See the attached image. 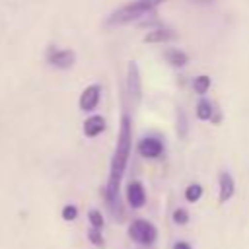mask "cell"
Masks as SVG:
<instances>
[{"instance_id":"20","label":"cell","mask_w":249,"mask_h":249,"mask_svg":"<svg viewBox=\"0 0 249 249\" xmlns=\"http://www.w3.org/2000/svg\"><path fill=\"white\" fill-rule=\"evenodd\" d=\"M101 230H95V228H91L89 231H88V237L91 239V243L93 245H101L103 243V237H101V233H99Z\"/></svg>"},{"instance_id":"2","label":"cell","mask_w":249,"mask_h":249,"mask_svg":"<svg viewBox=\"0 0 249 249\" xmlns=\"http://www.w3.org/2000/svg\"><path fill=\"white\" fill-rule=\"evenodd\" d=\"M128 237L142 247H150L158 237V230L148 220H134L128 226Z\"/></svg>"},{"instance_id":"15","label":"cell","mask_w":249,"mask_h":249,"mask_svg":"<svg viewBox=\"0 0 249 249\" xmlns=\"http://www.w3.org/2000/svg\"><path fill=\"white\" fill-rule=\"evenodd\" d=\"M200 196H202V187H200L198 183H191V185L185 189V198H187L189 202H196Z\"/></svg>"},{"instance_id":"19","label":"cell","mask_w":249,"mask_h":249,"mask_svg":"<svg viewBox=\"0 0 249 249\" xmlns=\"http://www.w3.org/2000/svg\"><path fill=\"white\" fill-rule=\"evenodd\" d=\"M173 222L179 224V226L187 224V222H189V212H187L185 208H177V210L173 212Z\"/></svg>"},{"instance_id":"16","label":"cell","mask_w":249,"mask_h":249,"mask_svg":"<svg viewBox=\"0 0 249 249\" xmlns=\"http://www.w3.org/2000/svg\"><path fill=\"white\" fill-rule=\"evenodd\" d=\"M138 2V6L146 12V14H150V12H154L160 4H163V2H167V0H136Z\"/></svg>"},{"instance_id":"7","label":"cell","mask_w":249,"mask_h":249,"mask_svg":"<svg viewBox=\"0 0 249 249\" xmlns=\"http://www.w3.org/2000/svg\"><path fill=\"white\" fill-rule=\"evenodd\" d=\"M126 200L132 208H142L146 204V193H144V187L142 183L138 181H130L128 187H126Z\"/></svg>"},{"instance_id":"18","label":"cell","mask_w":249,"mask_h":249,"mask_svg":"<svg viewBox=\"0 0 249 249\" xmlns=\"http://www.w3.org/2000/svg\"><path fill=\"white\" fill-rule=\"evenodd\" d=\"M76 216H78V208H76L74 204H66V206L62 208V218H64L66 222L76 220Z\"/></svg>"},{"instance_id":"6","label":"cell","mask_w":249,"mask_h":249,"mask_svg":"<svg viewBox=\"0 0 249 249\" xmlns=\"http://www.w3.org/2000/svg\"><path fill=\"white\" fill-rule=\"evenodd\" d=\"M99 97H101V88L97 84H91L82 91L78 105H80L82 111H93L99 103Z\"/></svg>"},{"instance_id":"12","label":"cell","mask_w":249,"mask_h":249,"mask_svg":"<svg viewBox=\"0 0 249 249\" xmlns=\"http://www.w3.org/2000/svg\"><path fill=\"white\" fill-rule=\"evenodd\" d=\"M212 115H214V105H212L208 99H200V101L196 103V117H198L200 121H210Z\"/></svg>"},{"instance_id":"3","label":"cell","mask_w":249,"mask_h":249,"mask_svg":"<svg viewBox=\"0 0 249 249\" xmlns=\"http://www.w3.org/2000/svg\"><path fill=\"white\" fill-rule=\"evenodd\" d=\"M126 91H128V95L134 103H140V99H142V78H140L138 64L134 60L128 62V66H126Z\"/></svg>"},{"instance_id":"14","label":"cell","mask_w":249,"mask_h":249,"mask_svg":"<svg viewBox=\"0 0 249 249\" xmlns=\"http://www.w3.org/2000/svg\"><path fill=\"white\" fill-rule=\"evenodd\" d=\"M187 132H189L187 115H185V111L179 107V109H177V134H179L181 138H185V136H187Z\"/></svg>"},{"instance_id":"4","label":"cell","mask_w":249,"mask_h":249,"mask_svg":"<svg viewBox=\"0 0 249 249\" xmlns=\"http://www.w3.org/2000/svg\"><path fill=\"white\" fill-rule=\"evenodd\" d=\"M47 60H49L51 66L60 68V70H66V68L74 66L76 54L70 49H54V47H51L49 53H47Z\"/></svg>"},{"instance_id":"11","label":"cell","mask_w":249,"mask_h":249,"mask_svg":"<svg viewBox=\"0 0 249 249\" xmlns=\"http://www.w3.org/2000/svg\"><path fill=\"white\" fill-rule=\"evenodd\" d=\"M163 58H165V62H169L173 68H183V66L189 62V54H187L185 51H179V49H165Z\"/></svg>"},{"instance_id":"10","label":"cell","mask_w":249,"mask_h":249,"mask_svg":"<svg viewBox=\"0 0 249 249\" xmlns=\"http://www.w3.org/2000/svg\"><path fill=\"white\" fill-rule=\"evenodd\" d=\"M171 39H175V33L167 27H158V29H152L144 35V43H165Z\"/></svg>"},{"instance_id":"8","label":"cell","mask_w":249,"mask_h":249,"mask_svg":"<svg viewBox=\"0 0 249 249\" xmlns=\"http://www.w3.org/2000/svg\"><path fill=\"white\" fill-rule=\"evenodd\" d=\"M218 185H220V202H226L233 196V191H235V183H233V177L228 173V171H222L218 175Z\"/></svg>"},{"instance_id":"23","label":"cell","mask_w":249,"mask_h":249,"mask_svg":"<svg viewBox=\"0 0 249 249\" xmlns=\"http://www.w3.org/2000/svg\"><path fill=\"white\" fill-rule=\"evenodd\" d=\"M140 249H144V247H140Z\"/></svg>"},{"instance_id":"9","label":"cell","mask_w":249,"mask_h":249,"mask_svg":"<svg viewBox=\"0 0 249 249\" xmlns=\"http://www.w3.org/2000/svg\"><path fill=\"white\" fill-rule=\"evenodd\" d=\"M103 130H105V119L101 115H91L89 119H86V123H84V134L88 138H95Z\"/></svg>"},{"instance_id":"5","label":"cell","mask_w":249,"mask_h":249,"mask_svg":"<svg viewBox=\"0 0 249 249\" xmlns=\"http://www.w3.org/2000/svg\"><path fill=\"white\" fill-rule=\"evenodd\" d=\"M136 150H138L140 156L150 158V160H156V158H160L163 154V142L160 138H156V136H146V138H142L138 142Z\"/></svg>"},{"instance_id":"1","label":"cell","mask_w":249,"mask_h":249,"mask_svg":"<svg viewBox=\"0 0 249 249\" xmlns=\"http://www.w3.org/2000/svg\"><path fill=\"white\" fill-rule=\"evenodd\" d=\"M130 150H132V121L126 113H123L121 130H119L115 154H113V160H111L109 179H107V185L103 189L105 204H107V208H109V212L115 220H123V216H124L123 202H121V196H119V187H121V179L124 175V169H126V163H128V158H130Z\"/></svg>"},{"instance_id":"21","label":"cell","mask_w":249,"mask_h":249,"mask_svg":"<svg viewBox=\"0 0 249 249\" xmlns=\"http://www.w3.org/2000/svg\"><path fill=\"white\" fill-rule=\"evenodd\" d=\"M173 249H193V247H191L187 241H175V243H173Z\"/></svg>"},{"instance_id":"13","label":"cell","mask_w":249,"mask_h":249,"mask_svg":"<svg viewBox=\"0 0 249 249\" xmlns=\"http://www.w3.org/2000/svg\"><path fill=\"white\" fill-rule=\"evenodd\" d=\"M193 88H195V91L198 93V95H204L206 91H208V88H210V78L208 76H196L195 78V82H193Z\"/></svg>"},{"instance_id":"17","label":"cell","mask_w":249,"mask_h":249,"mask_svg":"<svg viewBox=\"0 0 249 249\" xmlns=\"http://www.w3.org/2000/svg\"><path fill=\"white\" fill-rule=\"evenodd\" d=\"M89 224L95 230H101L103 228V216H101L99 210H89Z\"/></svg>"},{"instance_id":"22","label":"cell","mask_w":249,"mask_h":249,"mask_svg":"<svg viewBox=\"0 0 249 249\" xmlns=\"http://www.w3.org/2000/svg\"><path fill=\"white\" fill-rule=\"evenodd\" d=\"M191 2H195V4H210L214 0H191Z\"/></svg>"}]
</instances>
